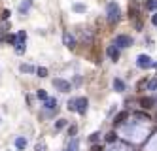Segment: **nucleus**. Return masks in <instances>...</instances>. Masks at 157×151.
Masks as SVG:
<instances>
[{
  "instance_id": "15",
  "label": "nucleus",
  "mask_w": 157,
  "mask_h": 151,
  "mask_svg": "<svg viewBox=\"0 0 157 151\" xmlns=\"http://www.w3.org/2000/svg\"><path fill=\"white\" fill-rule=\"evenodd\" d=\"M17 42H21V43L27 42V32H25V30H21V32L17 34Z\"/></svg>"
},
{
  "instance_id": "13",
  "label": "nucleus",
  "mask_w": 157,
  "mask_h": 151,
  "mask_svg": "<svg viewBox=\"0 0 157 151\" xmlns=\"http://www.w3.org/2000/svg\"><path fill=\"white\" fill-rule=\"evenodd\" d=\"M157 89V77H151L148 81V91H155Z\"/></svg>"
},
{
  "instance_id": "9",
  "label": "nucleus",
  "mask_w": 157,
  "mask_h": 151,
  "mask_svg": "<svg viewBox=\"0 0 157 151\" xmlns=\"http://www.w3.org/2000/svg\"><path fill=\"white\" fill-rule=\"evenodd\" d=\"M44 106H46V110H57V100L55 98H46L44 100Z\"/></svg>"
},
{
  "instance_id": "12",
  "label": "nucleus",
  "mask_w": 157,
  "mask_h": 151,
  "mask_svg": "<svg viewBox=\"0 0 157 151\" xmlns=\"http://www.w3.org/2000/svg\"><path fill=\"white\" fill-rule=\"evenodd\" d=\"M15 147L17 149H25L27 147V140H25V138H17V140H15Z\"/></svg>"
},
{
  "instance_id": "10",
  "label": "nucleus",
  "mask_w": 157,
  "mask_h": 151,
  "mask_svg": "<svg viewBox=\"0 0 157 151\" xmlns=\"http://www.w3.org/2000/svg\"><path fill=\"white\" fill-rule=\"evenodd\" d=\"M114 89L117 92H123V91H125V83H123L121 79H114Z\"/></svg>"
},
{
  "instance_id": "27",
  "label": "nucleus",
  "mask_w": 157,
  "mask_h": 151,
  "mask_svg": "<svg viewBox=\"0 0 157 151\" xmlns=\"http://www.w3.org/2000/svg\"><path fill=\"white\" fill-rule=\"evenodd\" d=\"M44 147H46L44 144H38V145H36V151H44Z\"/></svg>"
},
{
  "instance_id": "29",
  "label": "nucleus",
  "mask_w": 157,
  "mask_h": 151,
  "mask_svg": "<svg viewBox=\"0 0 157 151\" xmlns=\"http://www.w3.org/2000/svg\"><path fill=\"white\" fill-rule=\"evenodd\" d=\"M155 102H157V100H155Z\"/></svg>"
},
{
  "instance_id": "28",
  "label": "nucleus",
  "mask_w": 157,
  "mask_h": 151,
  "mask_svg": "<svg viewBox=\"0 0 157 151\" xmlns=\"http://www.w3.org/2000/svg\"><path fill=\"white\" fill-rule=\"evenodd\" d=\"M10 17V11H2V19H8Z\"/></svg>"
},
{
  "instance_id": "1",
  "label": "nucleus",
  "mask_w": 157,
  "mask_h": 151,
  "mask_svg": "<svg viewBox=\"0 0 157 151\" xmlns=\"http://www.w3.org/2000/svg\"><path fill=\"white\" fill-rule=\"evenodd\" d=\"M106 17H108L110 23H117L121 19V9H119V6L116 2H110L108 4V8H106Z\"/></svg>"
},
{
  "instance_id": "7",
  "label": "nucleus",
  "mask_w": 157,
  "mask_h": 151,
  "mask_svg": "<svg viewBox=\"0 0 157 151\" xmlns=\"http://www.w3.org/2000/svg\"><path fill=\"white\" fill-rule=\"evenodd\" d=\"M106 53H108V57H110L112 61H117V59H119V49L116 47V45H108Z\"/></svg>"
},
{
  "instance_id": "18",
  "label": "nucleus",
  "mask_w": 157,
  "mask_h": 151,
  "mask_svg": "<svg viewBox=\"0 0 157 151\" xmlns=\"http://www.w3.org/2000/svg\"><path fill=\"white\" fill-rule=\"evenodd\" d=\"M30 8V0H27V2H23V4H21L19 6V11H21V13H25V11Z\"/></svg>"
},
{
  "instance_id": "23",
  "label": "nucleus",
  "mask_w": 157,
  "mask_h": 151,
  "mask_svg": "<svg viewBox=\"0 0 157 151\" xmlns=\"http://www.w3.org/2000/svg\"><path fill=\"white\" fill-rule=\"evenodd\" d=\"M6 42L12 43V45H15L17 43V36H13V34H12V36H6Z\"/></svg>"
},
{
  "instance_id": "25",
  "label": "nucleus",
  "mask_w": 157,
  "mask_h": 151,
  "mask_svg": "<svg viewBox=\"0 0 157 151\" xmlns=\"http://www.w3.org/2000/svg\"><path fill=\"white\" fill-rule=\"evenodd\" d=\"M74 9H76V11H83V9H85V6H82V4H76V6H74Z\"/></svg>"
},
{
  "instance_id": "6",
  "label": "nucleus",
  "mask_w": 157,
  "mask_h": 151,
  "mask_svg": "<svg viewBox=\"0 0 157 151\" xmlns=\"http://www.w3.org/2000/svg\"><path fill=\"white\" fill-rule=\"evenodd\" d=\"M63 42H64V45H66V47H76V40H74V36H72V34H68V32H64L63 34Z\"/></svg>"
},
{
  "instance_id": "11",
  "label": "nucleus",
  "mask_w": 157,
  "mask_h": 151,
  "mask_svg": "<svg viewBox=\"0 0 157 151\" xmlns=\"http://www.w3.org/2000/svg\"><path fill=\"white\" fill-rule=\"evenodd\" d=\"M19 70H21V72H27V74H32V72H36V68L30 66V64H21Z\"/></svg>"
},
{
  "instance_id": "16",
  "label": "nucleus",
  "mask_w": 157,
  "mask_h": 151,
  "mask_svg": "<svg viewBox=\"0 0 157 151\" xmlns=\"http://www.w3.org/2000/svg\"><path fill=\"white\" fill-rule=\"evenodd\" d=\"M36 74H38L40 77H46V76H48V68H44V66L36 68Z\"/></svg>"
},
{
  "instance_id": "24",
  "label": "nucleus",
  "mask_w": 157,
  "mask_h": 151,
  "mask_svg": "<svg viewBox=\"0 0 157 151\" xmlns=\"http://www.w3.org/2000/svg\"><path fill=\"white\" fill-rule=\"evenodd\" d=\"M98 136H100V134L95 132V134H91V138H89V140H91V142H97V140H98Z\"/></svg>"
},
{
  "instance_id": "2",
  "label": "nucleus",
  "mask_w": 157,
  "mask_h": 151,
  "mask_svg": "<svg viewBox=\"0 0 157 151\" xmlns=\"http://www.w3.org/2000/svg\"><path fill=\"white\" fill-rule=\"evenodd\" d=\"M114 45L117 49L119 47H131V45H132V38L127 36V34H119V36L116 38V42H114Z\"/></svg>"
},
{
  "instance_id": "3",
  "label": "nucleus",
  "mask_w": 157,
  "mask_h": 151,
  "mask_svg": "<svg viewBox=\"0 0 157 151\" xmlns=\"http://www.w3.org/2000/svg\"><path fill=\"white\" fill-rule=\"evenodd\" d=\"M87 104H89V102H87V98H85V96L74 98V110H76L78 113H82V115H83V113L87 111Z\"/></svg>"
},
{
  "instance_id": "22",
  "label": "nucleus",
  "mask_w": 157,
  "mask_h": 151,
  "mask_svg": "<svg viewBox=\"0 0 157 151\" xmlns=\"http://www.w3.org/2000/svg\"><path fill=\"white\" fill-rule=\"evenodd\" d=\"M63 126H66V119H59L57 123H55V129H57V130L63 129Z\"/></svg>"
},
{
  "instance_id": "4",
  "label": "nucleus",
  "mask_w": 157,
  "mask_h": 151,
  "mask_svg": "<svg viewBox=\"0 0 157 151\" xmlns=\"http://www.w3.org/2000/svg\"><path fill=\"white\" fill-rule=\"evenodd\" d=\"M136 66L138 68H150V66H153V62L148 55H138L136 57Z\"/></svg>"
},
{
  "instance_id": "14",
  "label": "nucleus",
  "mask_w": 157,
  "mask_h": 151,
  "mask_svg": "<svg viewBox=\"0 0 157 151\" xmlns=\"http://www.w3.org/2000/svg\"><path fill=\"white\" fill-rule=\"evenodd\" d=\"M25 47H27L25 43H21V42H17V43H15V51H17V55H21V53H25Z\"/></svg>"
},
{
  "instance_id": "17",
  "label": "nucleus",
  "mask_w": 157,
  "mask_h": 151,
  "mask_svg": "<svg viewBox=\"0 0 157 151\" xmlns=\"http://www.w3.org/2000/svg\"><path fill=\"white\" fill-rule=\"evenodd\" d=\"M116 140H117V134H116V132H108V134H106V142L112 144V142H116Z\"/></svg>"
},
{
  "instance_id": "8",
  "label": "nucleus",
  "mask_w": 157,
  "mask_h": 151,
  "mask_svg": "<svg viewBox=\"0 0 157 151\" xmlns=\"http://www.w3.org/2000/svg\"><path fill=\"white\" fill-rule=\"evenodd\" d=\"M140 106H142V108H146V110L153 108V106H155V98H150V96H144V98H140Z\"/></svg>"
},
{
  "instance_id": "26",
  "label": "nucleus",
  "mask_w": 157,
  "mask_h": 151,
  "mask_svg": "<svg viewBox=\"0 0 157 151\" xmlns=\"http://www.w3.org/2000/svg\"><path fill=\"white\" fill-rule=\"evenodd\" d=\"M151 23H153V25L157 27V13H153V15H151Z\"/></svg>"
},
{
  "instance_id": "19",
  "label": "nucleus",
  "mask_w": 157,
  "mask_h": 151,
  "mask_svg": "<svg viewBox=\"0 0 157 151\" xmlns=\"http://www.w3.org/2000/svg\"><path fill=\"white\" fill-rule=\"evenodd\" d=\"M146 8L148 9H157V0H148V2H146Z\"/></svg>"
},
{
  "instance_id": "21",
  "label": "nucleus",
  "mask_w": 157,
  "mask_h": 151,
  "mask_svg": "<svg viewBox=\"0 0 157 151\" xmlns=\"http://www.w3.org/2000/svg\"><path fill=\"white\" fill-rule=\"evenodd\" d=\"M36 96H38L40 100H46V98H48V92H46V91H44V89H40V91L36 92Z\"/></svg>"
},
{
  "instance_id": "20",
  "label": "nucleus",
  "mask_w": 157,
  "mask_h": 151,
  "mask_svg": "<svg viewBox=\"0 0 157 151\" xmlns=\"http://www.w3.org/2000/svg\"><path fill=\"white\" fill-rule=\"evenodd\" d=\"M125 117H127V113L123 111V113H119L117 117H116V121H114V123H116V125H121V123H123V119H125Z\"/></svg>"
},
{
  "instance_id": "5",
  "label": "nucleus",
  "mask_w": 157,
  "mask_h": 151,
  "mask_svg": "<svg viewBox=\"0 0 157 151\" xmlns=\"http://www.w3.org/2000/svg\"><path fill=\"white\" fill-rule=\"evenodd\" d=\"M53 87L59 89L61 92H68L70 91V83H68V81H64V79H53Z\"/></svg>"
}]
</instances>
